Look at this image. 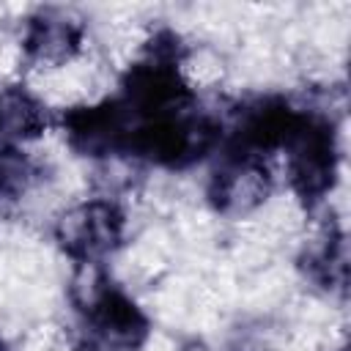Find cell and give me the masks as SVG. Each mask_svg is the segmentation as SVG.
Listing matches in <instances>:
<instances>
[{"mask_svg": "<svg viewBox=\"0 0 351 351\" xmlns=\"http://www.w3.org/2000/svg\"><path fill=\"white\" fill-rule=\"evenodd\" d=\"M123 239V211L112 200H88L58 222V241L77 263H99Z\"/></svg>", "mask_w": 351, "mask_h": 351, "instance_id": "obj_1", "label": "cell"}, {"mask_svg": "<svg viewBox=\"0 0 351 351\" xmlns=\"http://www.w3.org/2000/svg\"><path fill=\"white\" fill-rule=\"evenodd\" d=\"M271 192V176L255 156H230L228 165L214 176L208 197L219 214L244 217L266 203Z\"/></svg>", "mask_w": 351, "mask_h": 351, "instance_id": "obj_2", "label": "cell"}, {"mask_svg": "<svg viewBox=\"0 0 351 351\" xmlns=\"http://www.w3.org/2000/svg\"><path fill=\"white\" fill-rule=\"evenodd\" d=\"M85 315L93 326L90 346L96 351H134L148 337L145 315L115 288H107Z\"/></svg>", "mask_w": 351, "mask_h": 351, "instance_id": "obj_3", "label": "cell"}, {"mask_svg": "<svg viewBox=\"0 0 351 351\" xmlns=\"http://www.w3.org/2000/svg\"><path fill=\"white\" fill-rule=\"evenodd\" d=\"M82 44V27L71 16L60 11H41L38 16L30 19L27 36H25V49L30 60L47 63V66H63L69 63Z\"/></svg>", "mask_w": 351, "mask_h": 351, "instance_id": "obj_4", "label": "cell"}, {"mask_svg": "<svg viewBox=\"0 0 351 351\" xmlns=\"http://www.w3.org/2000/svg\"><path fill=\"white\" fill-rule=\"evenodd\" d=\"M47 129L44 104L25 88H0V148H16Z\"/></svg>", "mask_w": 351, "mask_h": 351, "instance_id": "obj_5", "label": "cell"}, {"mask_svg": "<svg viewBox=\"0 0 351 351\" xmlns=\"http://www.w3.org/2000/svg\"><path fill=\"white\" fill-rule=\"evenodd\" d=\"M181 351H206V346H200V343H189V346H184Z\"/></svg>", "mask_w": 351, "mask_h": 351, "instance_id": "obj_6", "label": "cell"}]
</instances>
